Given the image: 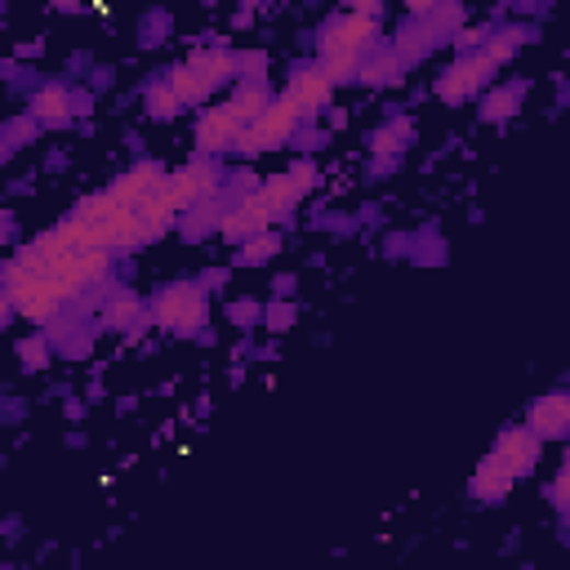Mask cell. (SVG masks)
I'll return each instance as SVG.
<instances>
[{"label":"cell","mask_w":570,"mask_h":570,"mask_svg":"<svg viewBox=\"0 0 570 570\" xmlns=\"http://www.w3.org/2000/svg\"><path fill=\"white\" fill-rule=\"evenodd\" d=\"M379 45V23L366 19V14H339L326 32H321V67L326 77L339 86V81H352L362 58Z\"/></svg>","instance_id":"6da1fadb"},{"label":"cell","mask_w":570,"mask_h":570,"mask_svg":"<svg viewBox=\"0 0 570 570\" xmlns=\"http://www.w3.org/2000/svg\"><path fill=\"white\" fill-rule=\"evenodd\" d=\"M205 317H209L205 290H201V285H187V281L183 285H166V290L157 295V304H152V321L166 326V330L192 334V330L205 326Z\"/></svg>","instance_id":"7a4b0ae2"},{"label":"cell","mask_w":570,"mask_h":570,"mask_svg":"<svg viewBox=\"0 0 570 570\" xmlns=\"http://www.w3.org/2000/svg\"><path fill=\"white\" fill-rule=\"evenodd\" d=\"M299 107H295V99H272V107L246 129V138H241V148L237 152H246V157H259V152H272V148H281L285 138L295 134V125H299Z\"/></svg>","instance_id":"3957f363"},{"label":"cell","mask_w":570,"mask_h":570,"mask_svg":"<svg viewBox=\"0 0 570 570\" xmlns=\"http://www.w3.org/2000/svg\"><path fill=\"white\" fill-rule=\"evenodd\" d=\"M494 58L481 49V54H464L459 62H451V71H442V81H437V94L446 99V103H464V99H472L490 77H494Z\"/></svg>","instance_id":"277c9868"},{"label":"cell","mask_w":570,"mask_h":570,"mask_svg":"<svg viewBox=\"0 0 570 570\" xmlns=\"http://www.w3.org/2000/svg\"><path fill=\"white\" fill-rule=\"evenodd\" d=\"M246 121L224 103V107H209L201 121H196V148H201V157H209V152H232V148H241V138H246Z\"/></svg>","instance_id":"5b68a950"},{"label":"cell","mask_w":570,"mask_h":570,"mask_svg":"<svg viewBox=\"0 0 570 570\" xmlns=\"http://www.w3.org/2000/svg\"><path fill=\"white\" fill-rule=\"evenodd\" d=\"M272 219H281V214L263 201V192H250L241 205H232V209L224 214L219 232H224L228 241H250L254 232H267V228H272Z\"/></svg>","instance_id":"8992f818"},{"label":"cell","mask_w":570,"mask_h":570,"mask_svg":"<svg viewBox=\"0 0 570 570\" xmlns=\"http://www.w3.org/2000/svg\"><path fill=\"white\" fill-rule=\"evenodd\" d=\"M166 170L157 166V161H138V166H129L116 183H112V196L121 201V205H129V209H138L142 201H148V196H157L161 187H166Z\"/></svg>","instance_id":"52a82bcc"},{"label":"cell","mask_w":570,"mask_h":570,"mask_svg":"<svg viewBox=\"0 0 570 570\" xmlns=\"http://www.w3.org/2000/svg\"><path fill=\"white\" fill-rule=\"evenodd\" d=\"M214 192H219V170L209 161H192L179 174H170V196L179 201V209H192V205L209 201Z\"/></svg>","instance_id":"ba28073f"},{"label":"cell","mask_w":570,"mask_h":570,"mask_svg":"<svg viewBox=\"0 0 570 570\" xmlns=\"http://www.w3.org/2000/svg\"><path fill=\"white\" fill-rule=\"evenodd\" d=\"M526 428L539 442L544 437H570V392H544L526 410Z\"/></svg>","instance_id":"9c48e42d"},{"label":"cell","mask_w":570,"mask_h":570,"mask_svg":"<svg viewBox=\"0 0 570 570\" xmlns=\"http://www.w3.org/2000/svg\"><path fill=\"white\" fill-rule=\"evenodd\" d=\"M317 183V170L308 166V161H299L295 170H285V174H272L259 192H263V201L276 209V214H285V209H290V205H299V196L308 192Z\"/></svg>","instance_id":"30bf717a"},{"label":"cell","mask_w":570,"mask_h":570,"mask_svg":"<svg viewBox=\"0 0 570 570\" xmlns=\"http://www.w3.org/2000/svg\"><path fill=\"white\" fill-rule=\"evenodd\" d=\"M330 90H334V81L326 77V67H299L290 77V86H285V99H295V107L304 116H312L330 103Z\"/></svg>","instance_id":"8fae6325"},{"label":"cell","mask_w":570,"mask_h":570,"mask_svg":"<svg viewBox=\"0 0 570 570\" xmlns=\"http://www.w3.org/2000/svg\"><path fill=\"white\" fill-rule=\"evenodd\" d=\"M513 481H517V472L490 451V455L477 464V472H472V494L481 499V504H499V499L513 490Z\"/></svg>","instance_id":"7c38bea8"},{"label":"cell","mask_w":570,"mask_h":570,"mask_svg":"<svg viewBox=\"0 0 570 570\" xmlns=\"http://www.w3.org/2000/svg\"><path fill=\"white\" fill-rule=\"evenodd\" d=\"M494 455L522 477V472H531L539 464V437L531 433V428H509V433L494 442Z\"/></svg>","instance_id":"4fadbf2b"},{"label":"cell","mask_w":570,"mask_h":570,"mask_svg":"<svg viewBox=\"0 0 570 570\" xmlns=\"http://www.w3.org/2000/svg\"><path fill=\"white\" fill-rule=\"evenodd\" d=\"M27 112H32V121L62 125V121H71V112H77V103H71V94H67L62 86H45V90H36V94H32Z\"/></svg>","instance_id":"5bb4252c"},{"label":"cell","mask_w":570,"mask_h":570,"mask_svg":"<svg viewBox=\"0 0 570 570\" xmlns=\"http://www.w3.org/2000/svg\"><path fill=\"white\" fill-rule=\"evenodd\" d=\"M166 81L174 86V94L183 99V107H201V103H209V94H214V86L201 77V71H196L192 62H179Z\"/></svg>","instance_id":"9a60e30c"},{"label":"cell","mask_w":570,"mask_h":570,"mask_svg":"<svg viewBox=\"0 0 570 570\" xmlns=\"http://www.w3.org/2000/svg\"><path fill=\"white\" fill-rule=\"evenodd\" d=\"M228 107H232L246 125H254V121L272 107V94H267V86H263V81H241V86H237V94L228 99Z\"/></svg>","instance_id":"2e32d148"},{"label":"cell","mask_w":570,"mask_h":570,"mask_svg":"<svg viewBox=\"0 0 570 570\" xmlns=\"http://www.w3.org/2000/svg\"><path fill=\"white\" fill-rule=\"evenodd\" d=\"M103 321L112 330H129L134 321H142V299L134 290H116L107 304H103Z\"/></svg>","instance_id":"e0dca14e"},{"label":"cell","mask_w":570,"mask_h":570,"mask_svg":"<svg viewBox=\"0 0 570 570\" xmlns=\"http://www.w3.org/2000/svg\"><path fill=\"white\" fill-rule=\"evenodd\" d=\"M356 77H362L366 86H392V81H401V54H379V58H371L366 67H356Z\"/></svg>","instance_id":"ac0fdd59"},{"label":"cell","mask_w":570,"mask_h":570,"mask_svg":"<svg viewBox=\"0 0 570 570\" xmlns=\"http://www.w3.org/2000/svg\"><path fill=\"white\" fill-rule=\"evenodd\" d=\"M517 103H522V86L494 90V94H486V103H481V121H509V116L517 112Z\"/></svg>","instance_id":"d6986e66"},{"label":"cell","mask_w":570,"mask_h":570,"mask_svg":"<svg viewBox=\"0 0 570 570\" xmlns=\"http://www.w3.org/2000/svg\"><path fill=\"white\" fill-rule=\"evenodd\" d=\"M276 250H281V241H276L272 232H254L250 241H241V250H237V263H241V267H259V263H267Z\"/></svg>","instance_id":"ffe728a7"},{"label":"cell","mask_w":570,"mask_h":570,"mask_svg":"<svg viewBox=\"0 0 570 570\" xmlns=\"http://www.w3.org/2000/svg\"><path fill=\"white\" fill-rule=\"evenodd\" d=\"M179 107H183V99L174 94V86H170V81H161V86H152V90H148V112H152L157 121H170Z\"/></svg>","instance_id":"44dd1931"},{"label":"cell","mask_w":570,"mask_h":570,"mask_svg":"<svg viewBox=\"0 0 570 570\" xmlns=\"http://www.w3.org/2000/svg\"><path fill=\"white\" fill-rule=\"evenodd\" d=\"M406 138H410V121H397V125H384L371 142H375V152L384 157V152H401V148H406Z\"/></svg>","instance_id":"7402d4cb"},{"label":"cell","mask_w":570,"mask_h":570,"mask_svg":"<svg viewBox=\"0 0 570 570\" xmlns=\"http://www.w3.org/2000/svg\"><path fill=\"white\" fill-rule=\"evenodd\" d=\"M522 41H526V32H522V27H509V32H499V36L486 45V54H490L494 62H509V58L517 54V45H522Z\"/></svg>","instance_id":"603a6c76"},{"label":"cell","mask_w":570,"mask_h":570,"mask_svg":"<svg viewBox=\"0 0 570 570\" xmlns=\"http://www.w3.org/2000/svg\"><path fill=\"white\" fill-rule=\"evenodd\" d=\"M19 352H23V366H27V371H36V366H45V362H49V347H45L41 339L19 343Z\"/></svg>","instance_id":"cb8c5ba5"},{"label":"cell","mask_w":570,"mask_h":570,"mask_svg":"<svg viewBox=\"0 0 570 570\" xmlns=\"http://www.w3.org/2000/svg\"><path fill=\"white\" fill-rule=\"evenodd\" d=\"M552 504L561 509V513H570V464L557 472V481H552Z\"/></svg>","instance_id":"d4e9b609"},{"label":"cell","mask_w":570,"mask_h":570,"mask_svg":"<svg viewBox=\"0 0 570 570\" xmlns=\"http://www.w3.org/2000/svg\"><path fill=\"white\" fill-rule=\"evenodd\" d=\"M406 5H410V14H423V19H428V14H437L446 0H406Z\"/></svg>","instance_id":"484cf974"},{"label":"cell","mask_w":570,"mask_h":570,"mask_svg":"<svg viewBox=\"0 0 570 570\" xmlns=\"http://www.w3.org/2000/svg\"><path fill=\"white\" fill-rule=\"evenodd\" d=\"M254 317H259V304H232V321L237 326H250Z\"/></svg>","instance_id":"4316f807"},{"label":"cell","mask_w":570,"mask_h":570,"mask_svg":"<svg viewBox=\"0 0 570 570\" xmlns=\"http://www.w3.org/2000/svg\"><path fill=\"white\" fill-rule=\"evenodd\" d=\"M379 5H384V0H347V10H352V14H366V19H375Z\"/></svg>","instance_id":"83f0119b"},{"label":"cell","mask_w":570,"mask_h":570,"mask_svg":"<svg viewBox=\"0 0 570 570\" xmlns=\"http://www.w3.org/2000/svg\"><path fill=\"white\" fill-rule=\"evenodd\" d=\"M267 317H272V326L281 330V326H290V321H295V308H272Z\"/></svg>","instance_id":"f1b7e54d"},{"label":"cell","mask_w":570,"mask_h":570,"mask_svg":"<svg viewBox=\"0 0 570 570\" xmlns=\"http://www.w3.org/2000/svg\"><path fill=\"white\" fill-rule=\"evenodd\" d=\"M566 464H570V451H566Z\"/></svg>","instance_id":"f546056e"}]
</instances>
